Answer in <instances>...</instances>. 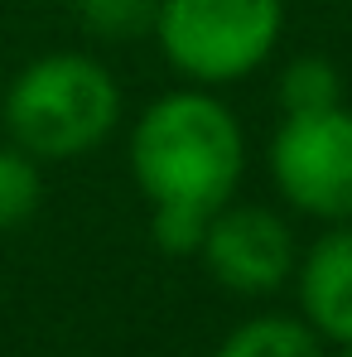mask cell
I'll list each match as a JSON object with an SVG mask.
<instances>
[{"instance_id": "3", "label": "cell", "mask_w": 352, "mask_h": 357, "mask_svg": "<svg viewBox=\"0 0 352 357\" xmlns=\"http://www.w3.org/2000/svg\"><path fill=\"white\" fill-rule=\"evenodd\" d=\"M285 24L280 0H160V49L193 82H236L261 68Z\"/></svg>"}, {"instance_id": "4", "label": "cell", "mask_w": 352, "mask_h": 357, "mask_svg": "<svg viewBox=\"0 0 352 357\" xmlns=\"http://www.w3.org/2000/svg\"><path fill=\"white\" fill-rule=\"evenodd\" d=\"M270 174L299 213L348 222L352 218V112L285 116L270 140Z\"/></svg>"}, {"instance_id": "5", "label": "cell", "mask_w": 352, "mask_h": 357, "mask_svg": "<svg viewBox=\"0 0 352 357\" xmlns=\"http://www.w3.org/2000/svg\"><path fill=\"white\" fill-rule=\"evenodd\" d=\"M203 261L217 275V285H227L236 295H270L294 275V237L290 227L256 203L222 208L208 232H203Z\"/></svg>"}, {"instance_id": "11", "label": "cell", "mask_w": 352, "mask_h": 357, "mask_svg": "<svg viewBox=\"0 0 352 357\" xmlns=\"http://www.w3.org/2000/svg\"><path fill=\"white\" fill-rule=\"evenodd\" d=\"M338 357H352V343H348V348H343V353H338Z\"/></svg>"}, {"instance_id": "7", "label": "cell", "mask_w": 352, "mask_h": 357, "mask_svg": "<svg viewBox=\"0 0 352 357\" xmlns=\"http://www.w3.org/2000/svg\"><path fill=\"white\" fill-rule=\"evenodd\" d=\"M217 357H323L319 353V333L299 319H280V314H261L246 319L241 328L227 333V343Z\"/></svg>"}, {"instance_id": "2", "label": "cell", "mask_w": 352, "mask_h": 357, "mask_svg": "<svg viewBox=\"0 0 352 357\" xmlns=\"http://www.w3.org/2000/svg\"><path fill=\"white\" fill-rule=\"evenodd\" d=\"M0 116L24 155L72 160L116 130L121 87L87 54H49L10 82Z\"/></svg>"}, {"instance_id": "12", "label": "cell", "mask_w": 352, "mask_h": 357, "mask_svg": "<svg viewBox=\"0 0 352 357\" xmlns=\"http://www.w3.org/2000/svg\"><path fill=\"white\" fill-rule=\"evenodd\" d=\"M0 107H5V87H0Z\"/></svg>"}, {"instance_id": "10", "label": "cell", "mask_w": 352, "mask_h": 357, "mask_svg": "<svg viewBox=\"0 0 352 357\" xmlns=\"http://www.w3.org/2000/svg\"><path fill=\"white\" fill-rule=\"evenodd\" d=\"M39 198H44L39 165L24 150H0V232L29 222L34 208H39Z\"/></svg>"}, {"instance_id": "9", "label": "cell", "mask_w": 352, "mask_h": 357, "mask_svg": "<svg viewBox=\"0 0 352 357\" xmlns=\"http://www.w3.org/2000/svg\"><path fill=\"white\" fill-rule=\"evenodd\" d=\"M77 20L97 39H140L160 24V0H77Z\"/></svg>"}, {"instance_id": "1", "label": "cell", "mask_w": 352, "mask_h": 357, "mask_svg": "<svg viewBox=\"0 0 352 357\" xmlns=\"http://www.w3.org/2000/svg\"><path fill=\"white\" fill-rule=\"evenodd\" d=\"M241 165V126L222 102L203 92H169L135 121L130 169L155 208L150 232L169 256L203 246L208 222L232 203Z\"/></svg>"}, {"instance_id": "8", "label": "cell", "mask_w": 352, "mask_h": 357, "mask_svg": "<svg viewBox=\"0 0 352 357\" xmlns=\"http://www.w3.org/2000/svg\"><path fill=\"white\" fill-rule=\"evenodd\" d=\"M343 102V82L338 68L328 59H294L280 77V107L285 116H314V112H333Z\"/></svg>"}, {"instance_id": "6", "label": "cell", "mask_w": 352, "mask_h": 357, "mask_svg": "<svg viewBox=\"0 0 352 357\" xmlns=\"http://www.w3.org/2000/svg\"><path fill=\"white\" fill-rule=\"evenodd\" d=\"M299 309L304 324L348 348L352 343V227H333L299 261Z\"/></svg>"}]
</instances>
